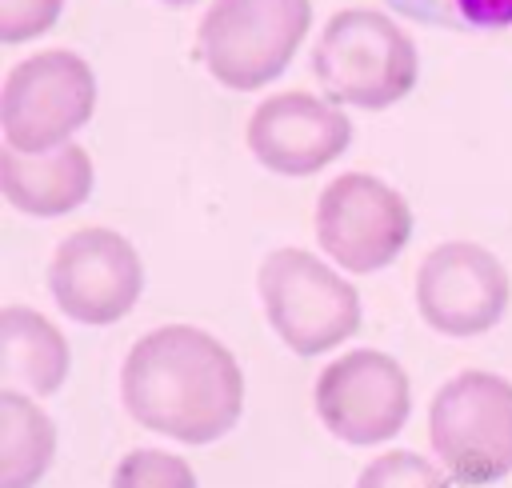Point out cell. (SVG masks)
I'll use <instances>...</instances> for the list:
<instances>
[{"label":"cell","mask_w":512,"mask_h":488,"mask_svg":"<svg viewBox=\"0 0 512 488\" xmlns=\"http://www.w3.org/2000/svg\"><path fill=\"white\" fill-rule=\"evenodd\" d=\"M64 12V0H0V40L24 44L44 36Z\"/></svg>","instance_id":"18"},{"label":"cell","mask_w":512,"mask_h":488,"mask_svg":"<svg viewBox=\"0 0 512 488\" xmlns=\"http://www.w3.org/2000/svg\"><path fill=\"white\" fill-rule=\"evenodd\" d=\"M356 488H452V480H448L436 464H428L424 456L396 448V452L376 456V460L360 472Z\"/></svg>","instance_id":"17"},{"label":"cell","mask_w":512,"mask_h":488,"mask_svg":"<svg viewBox=\"0 0 512 488\" xmlns=\"http://www.w3.org/2000/svg\"><path fill=\"white\" fill-rule=\"evenodd\" d=\"M48 292L76 324H116L144 292V264L128 236L112 228H80L64 236L52 256Z\"/></svg>","instance_id":"8"},{"label":"cell","mask_w":512,"mask_h":488,"mask_svg":"<svg viewBox=\"0 0 512 488\" xmlns=\"http://www.w3.org/2000/svg\"><path fill=\"white\" fill-rule=\"evenodd\" d=\"M312 72L328 100L380 112L416 88L420 56L412 36L376 8H340L312 48Z\"/></svg>","instance_id":"2"},{"label":"cell","mask_w":512,"mask_h":488,"mask_svg":"<svg viewBox=\"0 0 512 488\" xmlns=\"http://www.w3.org/2000/svg\"><path fill=\"white\" fill-rule=\"evenodd\" d=\"M164 4H192V0H164Z\"/></svg>","instance_id":"19"},{"label":"cell","mask_w":512,"mask_h":488,"mask_svg":"<svg viewBox=\"0 0 512 488\" xmlns=\"http://www.w3.org/2000/svg\"><path fill=\"white\" fill-rule=\"evenodd\" d=\"M312 400L336 440L364 448L384 444L404 428L412 412V384L392 356L376 348H356L336 356L320 372Z\"/></svg>","instance_id":"9"},{"label":"cell","mask_w":512,"mask_h":488,"mask_svg":"<svg viewBox=\"0 0 512 488\" xmlns=\"http://www.w3.org/2000/svg\"><path fill=\"white\" fill-rule=\"evenodd\" d=\"M56 456V424L32 396L0 388V488H36Z\"/></svg>","instance_id":"14"},{"label":"cell","mask_w":512,"mask_h":488,"mask_svg":"<svg viewBox=\"0 0 512 488\" xmlns=\"http://www.w3.org/2000/svg\"><path fill=\"white\" fill-rule=\"evenodd\" d=\"M248 152L280 176H312L352 144V120L336 100L312 92H276L248 116Z\"/></svg>","instance_id":"11"},{"label":"cell","mask_w":512,"mask_h":488,"mask_svg":"<svg viewBox=\"0 0 512 488\" xmlns=\"http://www.w3.org/2000/svg\"><path fill=\"white\" fill-rule=\"evenodd\" d=\"M260 300L296 356H320L360 332V292L304 248H276L260 264Z\"/></svg>","instance_id":"4"},{"label":"cell","mask_w":512,"mask_h":488,"mask_svg":"<svg viewBox=\"0 0 512 488\" xmlns=\"http://www.w3.org/2000/svg\"><path fill=\"white\" fill-rule=\"evenodd\" d=\"M120 396L128 416L148 432L180 444H212L240 420L244 376L212 332L164 324L128 348Z\"/></svg>","instance_id":"1"},{"label":"cell","mask_w":512,"mask_h":488,"mask_svg":"<svg viewBox=\"0 0 512 488\" xmlns=\"http://www.w3.org/2000/svg\"><path fill=\"white\" fill-rule=\"evenodd\" d=\"M92 156L80 144H60L52 152H0V188L16 212L64 216L92 196Z\"/></svg>","instance_id":"12"},{"label":"cell","mask_w":512,"mask_h":488,"mask_svg":"<svg viewBox=\"0 0 512 488\" xmlns=\"http://www.w3.org/2000/svg\"><path fill=\"white\" fill-rule=\"evenodd\" d=\"M412 236L408 200L368 172L336 176L316 200V240L348 272H380Z\"/></svg>","instance_id":"7"},{"label":"cell","mask_w":512,"mask_h":488,"mask_svg":"<svg viewBox=\"0 0 512 488\" xmlns=\"http://www.w3.org/2000/svg\"><path fill=\"white\" fill-rule=\"evenodd\" d=\"M68 368V340L48 316L20 304L0 308V376L8 388L24 384L32 396H52L60 392Z\"/></svg>","instance_id":"13"},{"label":"cell","mask_w":512,"mask_h":488,"mask_svg":"<svg viewBox=\"0 0 512 488\" xmlns=\"http://www.w3.org/2000/svg\"><path fill=\"white\" fill-rule=\"evenodd\" d=\"M312 28V0H216L200 20V60L232 92L272 84Z\"/></svg>","instance_id":"3"},{"label":"cell","mask_w":512,"mask_h":488,"mask_svg":"<svg viewBox=\"0 0 512 488\" xmlns=\"http://www.w3.org/2000/svg\"><path fill=\"white\" fill-rule=\"evenodd\" d=\"M512 300V280L504 264L472 244H436L416 272V308L428 328L444 336H480L500 324Z\"/></svg>","instance_id":"10"},{"label":"cell","mask_w":512,"mask_h":488,"mask_svg":"<svg viewBox=\"0 0 512 488\" xmlns=\"http://www.w3.org/2000/svg\"><path fill=\"white\" fill-rule=\"evenodd\" d=\"M96 112V76L84 56L48 48L20 60L0 96L4 144L16 152H52L68 144Z\"/></svg>","instance_id":"6"},{"label":"cell","mask_w":512,"mask_h":488,"mask_svg":"<svg viewBox=\"0 0 512 488\" xmlns=\"http://www.w3.org/2000/svg\"><path fill=\"white\" fill-rule=\"evenodd\" d=\"M392 12L448 32L512 28V0H384Z\"/></svg>","instance_id":"15"},{"label":"cell","mask_w":512,"mask_h":488,"mask_svg":"<svg viewBox=\"0 0 512 488\" xmlns=\"http://www.w3.org/2000/svg\"><path fill=\"white\" fill-rule=\"evenodd\" d=\"M428 440L460 484H496L512 472V380L468 368L428 408Z\"/></svg>","instance_id":"5"},{"label":"cell","mask_w":512,"mask_h":488,"mask_svg":"<svg viewBox=\"0 0 512 488\" xmlns=\"http://www.w3.org/2000/svg\"><path fill=\"white\" fill-rule=\"evenodd\" d=\"M112 488H196V472L176 452L132 448L128 456H120Z\"/></svg>","instance_id":"16"}]
</instances>
